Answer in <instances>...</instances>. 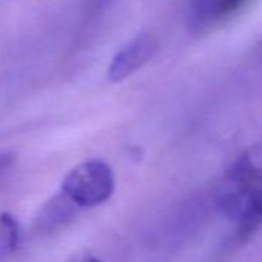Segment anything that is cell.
Instances as JSON below:
<instances>
[{"mask_svg":"<svg viewBox=\"0 0 262 262\" xmlns=\"http://www.w3.org/2000/svg\"><path fill=\"white\" fill-rule=\"evenodd\" d=\"M159 39L153 33H141L125 43L111 59L106 77L111 83H119L145 67L158 53Z\"/></svg>","mask_w":262,"mask_h":262,"instance_id":"obj_3","label":"cell"},{"mask_svg":"<svg viewBox=\"0 0 262 262\" xmlns=\"http://www.w3.org/2000/svg\"><path fill=\"white\" fill-rule=\"evenodd\" d=\"M224 214L236 224V239L247 241L262 227V188L259 184L233 182L219 201Z\"/></svg>","mask_w":262,"mask_h":262,"instance_id":"obj_2","label":"cell"},{"mask_svg":"<svg viewBox=\"0 0 262 262\" xmlns=\"http://www.w3.org/2000/svg\"><path fill=\"white\" fill-rule=\"evenodd\" d=\"M68 262H103V260L99 259L97 256H94L90 251H80V253L74 254Z\"/></svg>","mask_w":262,"mask_h":262,"instance_id":"obj_7","label":"cell"},{"mask_svg":"<svg viewBox=\"0 0 262 262\" xmlns=\"http://www.w3.org/2000/svg\"><path fill=\"white\" fill-rule=\"evenodd\" d=\"M247 4L248 0H193L191 24L198 30H210L231 19Z\"/></svg>","mask_w":262,"mask_h":262,"instance_id":"obj_4","label":"cell"},{"mask_svg":"<svg viewBox=\"0 0 262 262\" xmlns=\"http://www.w3.org/2000/svg\"><path fill=\"white\" fill-rule=\"evenodd\" d=\"M20 242V227L16 217L4 211L0 213V248L4 253H11Z\"/></svg>","mask_w":262,"mask_h":262,"instance_id":"obj_6","label":"cell"},{"mask_svg":"<svg viewBox=\"0 0 262 262\" xmlns=\"http://www.w3.org/2000/svg\"><path fill=\"white\" fill-rule=\"evenodd\" d=\"M230 179L237 182H262V139L233 165Z\"/></svg>","mask_w":262,"mask_h":262,"instance_id":"obj_5","label":"cell"},{"mask_svg":"<svg viewBox=\"0 0 262 262\" xmlns=\"http://www.w3.org/2000/svg\"><path fill=\"white\" fill-rule=\"evenodd\" d=\"M14 161V155L11 153H4V155H0V171H4L7 170Z\"/></svg>","mask_w":262,"mask_h":262,"instance_id":"obj_8","label":"cell"},{"mask_svg":"<svg viewBox=\"0 0 262 262\" xmlns=\"http://www.w3.org/2000/svg\"><path fill=\"white\" fill-rule=\"evenodd\" d=\"M116 188L111 167L102 159L76 165L62 181L60 194L76 208H93L106 202Z\"/></svg>","mask_w":262,"mask_h":262,"instance_id":"obj_1","label":"cell"},{"mask_svg":"<svg viewBox=\"0 0 262 262\" xmlns=\"http://www.w3.org/2000/svg\"><path fill=\"white\" fill-rule=\"evenodd\" d=\"M111 4H114V0H91V5H93L96 10H105V8H108Z\"/></svg>","mask_w":262,"mask_h":262,"instance_id":"obj_9","label":"cell"}]
</instances>
